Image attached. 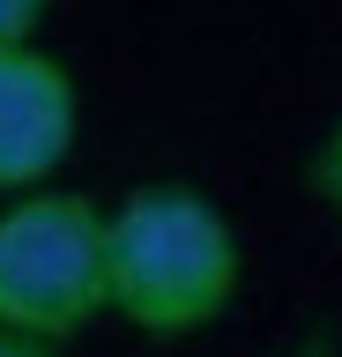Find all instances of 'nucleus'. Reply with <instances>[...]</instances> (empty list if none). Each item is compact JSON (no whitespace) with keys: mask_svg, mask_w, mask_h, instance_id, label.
Here are the masks:
<instances>
[{"mask_svg":"<svg viewBox=\"0 0 342 357\" xmlns=\"http://www.w3.org/2000/svg\"><path fill=\"white\" fill-rule=\"evenodd\" d=\"M82 97H75L68 60L38 45L0 52V194H38L75 149Z\"/></svg>","mask_w":342,"mask_h":357,"instance_id":"3","label":"nucleus"},{"mask_svg":"<svg viewBox=\"0 0 342 357\" xmlns=\"http://www.w3.org/2000/svg\"><path fill=\"white\" fill-rule=\"evenodd\" d=\"M238 231L201 186H134L112 208V312L134 335L179 342L216 328L238 298Z\"/></svg>","mask_w":342,"mask_h":357,"instance_id":"1","label":"nucleus"},{"mask_svg":"<svg viewBox=\"0 0 342 357\" xmlns=\"http://www.w3.org/2000/svg\"><path fill=\"white\" fill-rule=\"evenodd\" d=\"M290 357H327V350H290Z\"/></svg>","mask_w":342,"mask_h":357,"instance_id":"7","label":"nucleus"},{"mask_svg":"<svg viewBox=\"0 0 342 357\" xmlns=\"http://www.w3.org/2000/svg\"><path fill=\"white\" fill-rule=\"evenodd\" d=\"M313 186H320V201L342 216V119L327 134H320V156H313Z\"/></svg>","mask_w":342,"mask_h":357,"instance_id":"4","label":"nucleus"},{"mask_svg":"<svg viewBox=\"0 0 342 357\" xmlns=\"http://www.w3.org/2000/svg\"><path fill=\"white\" fill-rule=\"evenodd\" d=\"M0 357H60L52 342H30V335H8L0 328Z\"/></svg>","mask_w":342,"mask_h":357,"instance_id":"6","label":"nucleus"},{"mask_svg":"<svg viewBox=\"0 0 342 357\" xmlns=\"http://www.w3.org/2000/svg\"><path fill=\"white\" fill-rule=\"evenodd\" d=\"M112 312V208L90 194H15L0 208V328L75 342Z\"/></svg>","mask_w":342,"mask_h":357,"instance_id":"2","label":"nucleus"},{"mask_svg":"<svg viewBox=\"0 0 342 357\" xmlns=\"http://www.w3.org/2000/svg\"><path fill=\"white\" fill-rule=\"evenodd\" d=\"M45 8L52 0H0V52H8V45H38Z\"/></svg>","mask_w":342,"mask_h":357,"instance_id":"5","label":"nucleus"}]
</instances>
